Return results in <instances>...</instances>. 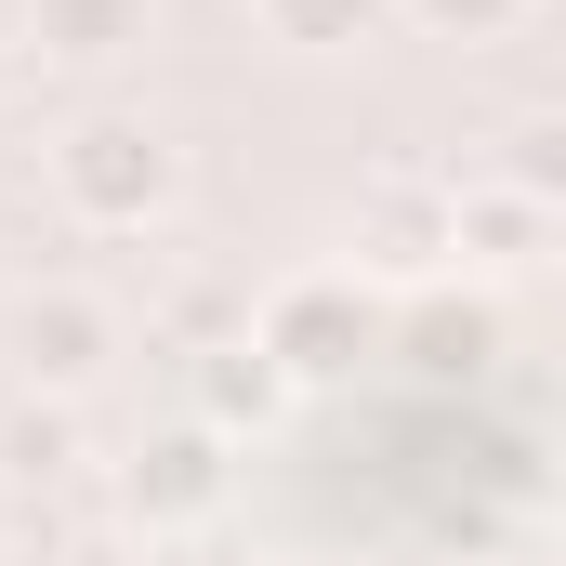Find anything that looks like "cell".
<instances>
[{
    "instance_id": "cell-9",
    "label": "cell",
    "mask_w": 566,
    "mask_h": 566,
    "mask_svg": "<svg viewBox=\"0 0 566 566\" xmlns=\"http://www.w3.org/2000/svg\"><path fill=\"white\" fill-rule=\"evenodd\" d=\"M264 27H277L290 53H356V40H382V13L396 0H251Z\"/></svg>"
},
{
    "instance_id": "cell-4",
    "label": "cell",
    "mask_w": 566,
    "mask_h": 566,
    "mask_svg": "<svg viewBox=\"0 0 566 566\" xmlns=\"http://www.w3.org/2000/svg\"><path fill=\"white\" fill-rule=\"evenodd\" d=\"M119 488H133V514H145V527H198V514L224 501V434H211V422H171V434H145Z\"/></svg>"
},
{
    "instance_id": "cell-1",
    "label": "cell",
    "mask_w": 566,
    "mask_h": 566,
    "mask_svg": "<svg viewBox=\"0 0 566 566\" xmlns=\"http://www.w3.org/2000/svg\"><path fill=\"white\" fill-rule=\"evenodd\" d=\"M171 185H185V158H171V133H145V119H80V133L53 145V198L80 211V224H158L171 211Z\"/></svg>"
},
{
    "instance_id": "cell-10",
    "label": "cell",
    "mask_w": 566,
    "mask_h": 566,
    "mask_svg": "<svg viewBox=\"0 0 566 566\" xmlns=\"http://www.w3.org/2000/svg\"><path fill=\"white\" fill-rule=\"evenodd\" d=\"M66 461H80V409H66V396H40V409L0 422V474H13V488H40V474H66Z\"/></svg>"
},
{
    "instance_id": "cell-3",
    "label": "cell",
    "mask_w": 566,
    "mask_h": 566,
    "mask_svg": "<svg viewBox=\"0 0 566 566\" xmlns=\"http://www.w3.org/2000/svg\"><path fill=\"white\" fill-rule=\"evenodd\" d=\"M106 356H119V303H93V290H27L13 303V369L40 396H80Z\"/></svg>"
},
{
    "instance_id": "cell-12",
    "label": "cell",
    "mask_w": 566,
    "mask_h": 566,
    "mask_svg": "<svg viewBox=\"0 0 566 566\" xmlns=\"http://www.w3.org/2000/svg\"><path fill=\"white\" fill-rule=\"evenodd\" d=\"M409 13H422V27H448V40H488V27H514L527 0H409Z\"/></svg>"
},
{
    "instance_id": "cell-8",
    "label": "cell",
    "mask_w": 566,
    "mask_h": 566,
    "mask_svg": "<svg viewBox=\"0 0 566 566\" xmlns=\"http://www.w3.org/2000/svg\"><path fill=\"white\" fill-rule=\"evenodd\" d=\"M541 224H554L541 198H514V185H461V251H474V264H527Z\"/></svg>"
},
{
    "instance_id": "cell-7",
    "label": "cell",
    "mask_w": 566,
    "mask_h": 566,
    "mask_svg": "<svg viewBox=\"0 0 566 566\" xmlns=\"http://www.w3.org/2000/svg\"><path fill=\"white\" fill-rule=\"evenodd\" d=\"M277 396H290V369L264 356V343H251V329L198 356V422H211V434H238V422H277Z\"/></svg>"
},
{
    "instance_id": "cell-2",
    "label": "cell",
    "mask_w": 566,
    "mask_h": 566,
    "mask_svg": "<svg viewBox=\"0 0 566 566\" xmlns=\"http://www.w3.org/2000/svg\"><path fill=\"white\" fill-rule=\"evenodd\" d=\"M251 343L277 356L290 382H343L356 356H369V290L356 277H290L264 316H251Z\"/></svg>"
},
{
    "instance_id": "cell-6",
    "label": "cell",
    "mask_w": 566,
    "mask_h": 566,
    "mask_svg": "<svg viewBox=\"0 0 566 566\" xmlns=\"http://www.w3.org/2000/svg\"><path fill=\"white\" fill-rule=\"evenodd\" d=\"M145 27H158V0H27V40L53 66H119V53H145Z\"/></svg>"
},
{
    "instance_id": "cell-5",
    "label": "cell",
    "mask_w": 566,
    "mask_h": 566,
    "mask_svg": "<svg viewBox=\"0 0 566 566\" xmlns=\"http://www.w3.org/2000/svg\"><path fill=\"white\" fill-rule=\"evenodd\" d=\"M356 238H369V264H448V251H461V185L382 171V185L356 198Z\"/></svg>"
},
{
    "instance_id": "cell-13",
    "label": "cell",
    "mask_w": 566,
    "mask_h": 566,
    "mask_svg": "<svg viewBox=\"0 0 566 566\" xmlns=\"http://www.w3.org/2000/svg\"><path fill=\"white\" fill-rule=\"evenodd\" d=\"M53 566H145V541H133V527H80Z\"/></svg>"
},
{
    "instance_id": "cell-11",
    "label": "cell",
    "mask_w": 566,
    "mask_h": 566,
    "mask_svg": "<svg viewBox=\"0 0 566 566\" xmlns=\"http://www.w3.org/2000/svg\"><path fill=\"white\" fill-rule=\"evenodd\" d=\"M501 185H514V198H541V211H566V106H541V119H514V133H501Z\"/></svg>"
}]
</instances>
